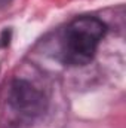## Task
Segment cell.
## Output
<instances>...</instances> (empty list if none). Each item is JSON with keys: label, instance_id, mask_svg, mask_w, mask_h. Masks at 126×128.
I'll list each match as a JSON object with an SVG mask.
<instances>
[{"label": "cell", "instance_id": "1", "mask_svg": "<svg viewBox=\"0 0 126 128\" xmlns=\"http://www.w3.org/2000/svg\"><path fill=\"white\" fill-rule=\"evenodd\" d=\"M105 34V24L94 16H80L68 24L63 37L65 63L85 66L95 55L99 40Z\"/></svg>", "mask_w": 126, "mask_h": 128}, {"label": "cell", "instance_id": "2", "mask_svg": "<svg viewBox=\"0 0 126 128\" xmlns=\"http://www.w3.org/2000/svg\"><path fill=\"white\" fill-rule=\"evenodd\" d=\"M9 103L16 112L25 116L40 115L45 110V104H46L43 94L25 80L13 82L9 94Z\"/></svg>", "mask_w": 126, "mask_h": 128}]
</instances>
